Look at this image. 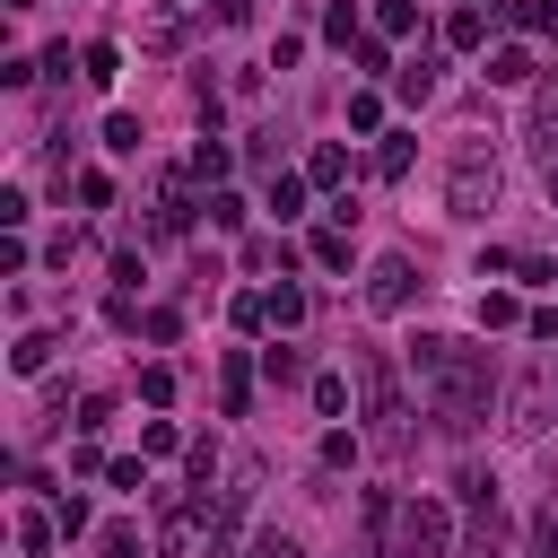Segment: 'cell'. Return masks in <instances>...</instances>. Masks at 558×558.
Masks as SVG:
<instances>
[{
  "instance_id": "cell-20",
  "label": "cell",
  "mask_w": 558,
  "mask_h": 558,
  "mask_svg": "<svg viewBox=\"0 0 558 558\" xmlns=\"http://www.w3.org/2000/svg\"><path fill=\"white\" fill-rule=\"evenodd\" d=\"M514 26L541 35V44H558V0H514Z\"/></svg>"
},
{
  "instance_id": "cell-49",
  "label": "cell",
  "mask_w": 558,
  "mask_h": 558,
  "mask_svg": "<svg viewBox=\"0 0 558 558\" xmlns=\"http://www.w3.org/2000/svg\"><path fill=\"white\" fill-rule=\"evenodd\" d=\"M541 183H549V209H558V157H549V166H541Z\"/></svg>"
},
{
  "instance_id": "cell-34",
  "label": "cell",
  "mask_w": 558,
  "mask_h": 558,
  "mask_svg": "<svg viewBox=\"0 0 558 558\" xmlns=\"http://www.w3.org/2000/svg\"><path fill=\"white\" fill-rule=\"evenodd\" d=\"M105 427H113V401L87 392V401H78V436H105Z\"/></svg>"
},
{
  "instance_id": "cell-18",
  "label": "cell",
  "mask_w": 558,
  "mask_h": 558,
  "mask_svg": "<svg viewBox=\"0 0 558 558\" xmlns=\"http://www.w3.org/2000/svg\"><path fill=\"white\" fill-rule=\"evenodd\" d=\"M270 218H305V174H270Z\"/></svg>"
},
{
  "instance_id": "cell-7",
  "label": "cell",
  "mask_w": 558,
  "mask_h": 558,
  "mask_svg": "<svg viewBox=\"0 0 558 558\" xmlns=\"http://www.w3.org/2000/svg\"><path fill=\"white\" fill-rule=\"evenodd\" d=\"M410 288H418V270H410L401 253H375V262H366V305H375V314H401Z\"/></svg>"
},
{
  "instance_id": "cell-42",
  "label": "cell",
  "mask_w": 558,
  "mask_h": 558,
  "mask_svg": "<svg viewBox=\"0 0 558 558\" xmlns=\"http://www.w3.org/2000/svg\"><path fill=\"white\" fill-rule=\"evenodd\" d=\"M140 279H148V270H140V253H113V296H131Z\"/></svg>"
},
{
  "instance_id": "cell-5",
  "label": "cell",
  "mask_w": 558,
  "mask_h": 558,
  "mask_svg": "<svg viewBox=\"0 0 558 558\" xmlns=\"http://www.w3.org/2000/svg\"><path fill=\"white\" fill-rule=\"evenodd\" d=\"M549 410H558V375H549V366L514 375V392H506V436H514V445H541V436H549Z\"/></svg>"
},
{
  "instance_id": "cell-44",
  "label": "cell",
  "mask_w": 558,
  "mask_h": 558,
  "mask_svg": "<svg viewBox=\"0 0 558 558\" xmlns=\"http://www.w3.org/2000/svg\"><path fill=\"white\" fill-rule=\"evenodd\" d=\"M140 401H174V366H148L140 375Z\"/></svg>"
},
{
  "instance_id": "cell-17",
  "label": "cell",
  "mask_w": 558,
  "mask_h": 558,
  "mask_svg": "<svg viewBox=\"0 0 558 558\" xmlns=\"http://www.w3.org/2000/svg\"><path fill=\"white\" fill-rule=\"evenodd\" d=\"M96 558H157V549L140 541V523H105L96 532Z\"/></svg>"
},
{
  "instance_id": "cell-39",
  "label": "cell",
  "mask_w": 558,
  "mask_h": 558,
  "mask_svg": "<svg viewBox=\"0 0 558 558\" xmlns=\"http://www.w3.org/2000/svg\"><path fill=\"white\" fill-rule=\"evenodd\" d=\"M480 323H488V331H506V323H523V305H514V296H480Z\"/></svg>"
},
{
  "instance_id": "cell-28",
  "label": "cell",
  "mask_w": 558,
  "mask_h": 558,
  "mask_svg": "<svg viewBox=\"0 0 558 558\" xmlns=\"http://www.w3.org/2000/svg\"><path fill=\"white\" fill-rule=\"evenodd\" d=\"M314 410L340 418V410H349V375H314Z\"/></svg>"
},
{
  "instance_id": "cell-35",
  "label": "cell",
  "mask_w": 558,
  "mask_h": 558,
  "mask_svg": "<svg viewBox=\"0 0 558 558\" xmlns=\"http://www.w3.org/2000/svg\"><path fill=\"white\" fill-rule=\"evenodd\" d=\"M183 462H192V480L209 488V471H218V436H192V445H183Z\"/></svg>"
},
{
  "instance_id": "cell-19",
  "label": "cell",
  "mask_w": 558,
  "mask_h": 558,
  "mask_svg": "<svg viewBox=\"0 0 558 558\" xmlns=\"http://www.w3.org/2000/svg\"><path fill=\"white\" fill-rule=\"evenodd\" d=\"M288 262H296L288 235H253V244H244V270H288Z\"/></svg>"
},
{
  "instance_id": "cell-25",
  "label": "cell",
  "mask_w": 558,
  "mask_h": 558,
  "mask_svg": "<svg viewBox=\"0 0 558 558\" xmlns=\"http://www.w3.org/2000/svg\"><path fill=\"white\" fill-rule=\"evenodd\" d=\"M323 35L349 52V44H357V9H349V0H331V9H323Z\"/></svg>"
},
{
  "instance_id": "cell-46",
  "label": "cell",
  "mask_w": 558,
  "mask_h": 558,
  "mask_svg": "<svg viewBox=\"0 0 558 558\" xmlns=\"http://www.w3.org/2000/svg\"><path fill=\"white\" fill-rule=\"evenodd\" d=\"M105 480H113V488H131V497H140V488H148V462H131V453H122V462H113V471H105Z\"/></svg>"
},
{
  "instance_id": "cell-2",
  "label": "cell",
  "mask_w": 558,
  "mask_h": 558,
  "mask_svg": "<svg viewBox=\"0 0 558 558\" xmlns=\"http://www.w3.org/2000/svg\"><path fill=\"white\" fill-rule=\"evenodd\" d=\"M349 366H357V392H366V445H375L384 462H401V453H410V401H401L392 357H384V349H349Z\"/></svg>"
},
{
  "instance_id": "cell-11",
  "label": "cell",
  "mask_w": 558,
  "mask_h": 558,
  "mask_svg": "<svg viewBox=\"0 0 558 558\" xmlns=\"http://www.w3.org/2000/svg\"><path fill=\"white\" fill-rule=\"evenodd\" d=\"M488 87H541V61H532L523 44H497V52H488Z\"/></svg>"
},
{
  "instance_id": "cell-50",
  "label": "cell",
  "mask_w": 558,
  "mask_h": 558,
  "mask_svg": "<svg viewBox=\"0 0 558 558\" xmlns=\"http://www.w3.org/2000/svg\"><path fill=\"white\" fill-rule=\"evenodd\" d=\"M9 9H26V0H9Z\"/></svg>"
},
{
  "instance_id": "cell-22",
  "label": "cell",
  "mask_w": 558,
  "mask_h": 558,
  "mask_svg": "<svg viewBox=\"0 0 558 558\" xmlns=\"http://www.w3.org/2000/svg\"><path fill=\"white\" fill-rule=\"evenodd\" d=\"M262 296H270V323H279V331H296V323H305V288H288V279H279V288H262Z\"/></svg>"
},
{
  "instance_id": "cell-23",
  "label": "cell",
  "mask_w": 558,
  "mask_h": 558,
  "mask_svg": "<svg viewBox=\"0 0 558 558\" xmlns=\"http://www.w3.org/2000/svg\"><path fill=\"white\" fill-rule=\"evenodd\" d=\"M52 541H61V523H52V514H17V549H26V558H44Z\"/></svg>"
},
{
  "instance_id": "cell-38",
  "label": "cell",
  "mask_w": 558,
  "mask_h": 558,
  "mask_svg": "<svg viewBox=\"0 0 558 558\" xmlns=\"http://www.w3.org/2000/svg\"><path fill=\"white\" fill-rule=\"evenodd\" d=\"M514 279H532V288H558V262H549V253H523V262H514Z\"/></svg>"
},
{
  "instance_id": "cell-21",
  "label": "cell",
  "mask_w": 558,
  "mask_h": 558,
  "mask_svg": "<svg viewBox=\"0 0 558 558\" xmlns=\"http://www.w3.org/2000/svg\"><path fill=\"white\" fill-rule=\"evenodd\" d=\"M113 70H122L113 44H87V52H78V78H87V87H113Z\"/></svg>"
},
{
  "instance_id": "cell-45",
  "label": "cell",
  "mask_w": 558,
  "mask_h": 558,
  "mask_svg": "<svg viewBox=\"0 0 558 558\" xmlns=\"http://www.w3.org/2000/svg\"><path fill=\"white\" fill-rule=\"evenodd\" d=\"M174 445H183V436H174L166 418H148V427H140V453H174Z\"/></svg>"
},
{
  "instance_id": "cell-41",
  "label": "cell",
  "mask_w": 558,
  "mask_h": 558,
  "mask_svg": "<svg viewBox=\"0 0 558 558\" xmlns=\"http://www.w3.org/2000/svg\"><path fill=\"white\" fill-rule=\"evenodd\" d=\"M375 122H384V105H375V96L357 87V96H349V131H375Z\"/></svg>"
},
{
  "instance_id": "cell-47",
  "label": "cell",
  "mask_w": 558,
  "mask_h": 558,
  "mask_svg": "<svg viewBox=\"0 0 558 558\" xmlns=\"http://www.w3.org/2000/svg\"><path fill=\"white\" fill-rule=\"evenodd\" d=\"M523 323H532V340H549V349H558V305H541V314H523Z\"/></svg>"
},
{
  "instance_id": "cell-51",
  "label": "cell",
  "mask_w": 558,
  "mask_h": 558,
  "mask_svg": "<svg viewBox=\"0 0 558 558\" xmlns=\"http://www.w3.org/2000/svg\"><path fill=\"white\" fill-rule=\"evenodd\" d=\"M488 9H497V0H488Z\"/></svg>"
},
{
  "instance_id": "cell-31",
  "label": "cell",
  "mask_w": 558,
  "mask_h": 558,
  "mask_svg": "<svg viewBox=\"0 0 558 558\" xmlns=\"http://www.w3.org/2000/svg\"><path fill=\"white\" fill-rule=\"evenodd\" d=\"M244 558H305V549H296V532H253Z\"/></svg>"
},
{
  "instance_id": "cell-40",
  "label": "cell",
  "mask_w": 558,
  "mask_h": 558,
  "mask_svg": "<svg viewBox=\"0 0 558 558\" xmlns=\"http://www.w3.org/2000/svg\"><path fill=\"white\" fill-rule=\"evenodd\" d=\"M52 523H61V541H78V532H87V497H61V506H52Z\"/></svg>"
},
{
  "instance_id": "cell-30",
  "label": "cell",
  "mask_w": 558,
  "mask_h": 558,
  "mask_svg": "<svg viewBox=\"0 0 558 558\" xmlns=\"http://www.w3.org/2000/svg\"><path fill=\"white\" fill-rule=\"evenodd\" d=\"M375 26H384V35H410V26H418V0H375Z\"/></svg>"
},
{
  "instance_id": "cell-15",
  "label": "cell",
  "mask_w": 558,
  "mask_h": 558,
  "mask_svg": "<svg viewBox=\"0 0 558 558\" xmlns=\"http://www.w3.org/2000/svg\"><path fill=\"white\" fill-rule=\"evenodd\" d=\"M410 157H418V140H410V131H384V148H375V174H384V183H401V174H410Z\"/></svg>"
},
{
  "instance_id": "cell-6",
  "label": "cell",
  "mask_w": 558,
  "mask_h": 558,
  "mask_svg": "<svg viewBox=\"0 0 558 558\" xmlns=\"http://www.w3.org/2000/svg\"><path fill=\"white\" fill-rule=\"evenodd\" d=\"M253 488H262V453H235V471H227V488H218V506H209V558H227V541H235Z\"/></svg>"
},
{
  "instance_id": "cell-29",
  "label": "cell",
  "mask_w": 558,
  "mask_h": 558,
  "mask_svg": "<svg viewBox=\"0 0 558 558\" xmlns=\"http://www.w3.org/2000/svg\"><path fill=\"white\" fill-rule=\"evenodd\" d=\"M357 462V436L349 427H323V471H349Z\"/></svg>"
},
{
  "instance_id": "cell-32",
  "label": "cell",
  "mask_w": 558,
  "mask_h": 558,
  "mask_svg": "<svg viewBox=\"0 0 558 558\" xmlns=\"http://www.w3.org/2000/svg\"><path fill=\"white\" fill-rule=\"evenodd\" d=\"M105 148L131 157V148H140V113H113V122H105Z\"/></svg>"
},
{
  "instance_id": "cell-9",
  "label": "cell",
  "mask_w": 558,
  "mask_h": 558,
  "mask_svg": "<svg viewBox=\"0 0 558 558\" xmlns=\"http://www.w3.org/2000/svg\"><path fill=\"white\" fill-rule=\"evenodd\" d=\"M523 140L541 148V166L558 157V70H541V87H532V113H523Z\"/></svg>"
},
{
  "instance_id": "cell-24",
  "label": "cell",
  "mask_w": 558,
  "mask_h": 558,
  "mask_svg": "<svg viewBox=\"0 0 558 558\" xmlns=\"http://www.w3.org/2000/svg\"><path fill=\"white\" fill-rule=\"evenodd\" d=\"M262 375H270V384H296V375H305V357H296L288 340H270V349H262Z\"/></svg>"
},
{
  "instance_id": "cell-27",
  "label": "cell",
  "mask_w": 558,
  "mask_h": 558,
  "mask_svg": "<svg viewBox=\"0 0 558 558\" xmlns=\"http://www.w3.org/2000/svg\"><path fill=\"white\" fill-rule=\"evenodd\" d=\"M314 262H323V270H349V227H323V235H314Z\"/></svg>"
},
{
  "instance_id": "cell-33",
  "label": "cell",
  "mask_w": 558,
  "mask_h": 558,
  "mask_svg": "<svg viewBox=\"0 0 558 558\" xmlns=\"http://www.w3.org/2000/svg\"><path fill=\"white\" fill-rule=\"evenodd\" d=\"M227 323H235V331H262V323H270V296H235Z\"/></svg>"
},
{
  "instance_id": "cell-48",
  "label": "cell",
  "mask_w": 558,
  "mask_h": 558,
  "mask_svg": "<svg viewBox=\"0 0 558 558\" xmlns=\"http://www.w3.org/2000/svg\"><path fill=\"white\" fill-rule=\"evenodd\" d=\"M218 26H253V0H218Z\"/></svg>"
},
{
  "instance_id": "cell-14",
  "label": "cell",
  "mask_w": 558,
  "mask_h": 558,
  "mask_svg": "<svg viewBox=\"0 0 558 558\" xmlns=\"http://www.w3.org/2000/svg\"><path fill=\"white\" fill-rule=\"evenodd\" d=\"M305 183H331V192H349V148H340V140H314V157H305Z\"/></svg>"
},
{
  "instance_id": "cell-10",
  "label": "cell",
  "mask_w": 558,
  "mask_h": 558,
  "mask_svg": "<svg viewBox=\"0 0 558 558\" xmlns=\"http://www.w3.org/2000/svg\"><path fill=\"white\" fill-rule=\"evenodd\" d=\"M253 375H262V357H244V349H227V357H218V410H227V418H244V410H253Z\"/></svg>"
},
{
  "instance_id": "cell-43",
  "label": "cell",
  "mask_w": 558,
  "mask_h": 558,
  "mask_svg": "<svg viewBox=\"0 0 558 558\" xmlns=\"http://www.w3.org/2000/svg\"><path fill=\"white\" fill-rule=\"evenodd\" d=\"M140 331H148V340H174V331H183V314H174V305H157V314H140Z\"/></svg>"
},
{
  "instance_id": "cell-8",
  "label": "cell",
  "mask_w": 558,
  "mask_h": 558,
  "mask_svg": "<svg viewBox=\"0 0 558 558\" xmlns=\"http://www.w3.org/2000/svg\"><path fill=\"white\" fill-rule=\"evenodd\" d=\"M192 209H201V201H192V183L166 166V174H157V218H148V235H192Z\"/></svg>"
},
{
  "instance_id": "cell-12",
  "label": "cell",
  "mask_w": 558,
  "mask_h": 558,
  "mask_svg": "<svg viewBox=\"0 0 558 558\" xmlns=\"http://www.w3.org/2000/svg\"><path fill=\"white\" fill-rule=\"evenodd\" d=\"M436 78H445V61H436V52H418V61H401V70H392V96H401V105H427V96H436Z\"/></svg>"
},
{
  "instance_id": "cell-13",
  "label": "cell",
  "mask_w": 558,
  "mask_h": 558,
  "mask_svg": "<svg viewBox=\"0 0 558 558\" xmlns=\"http://www.w3.org/2000/svg\"><path fill=\"white\" fill-rule=\"evenodd\" d=\"M488 17H497V9H480V0H462V9L445 17V44H453V52H480V44H488Z\"/></svg>"
},
{
  "instance_id": "cell-3",
  "label": "cell",
  "mask_w": 558,
  "mask_h": 558,
  "mask_svg": "<svg viewBox=\"0 0 558 558\" xmlns=\"http://www.w3.org/2000/svg\"><path fill=\"white\" fill-rule=\"evenodd\" d=\"M497 192H506L497 157H488L480 140H462V148H453V166H445V218H488V209H497Z\"/></svg>"
},
{
  "instance_id": "cell-36",
  "label": "cell",
  "mask_w": 558,
  "mask_h": 558,
  "mask_svg": "<svg viewBox=\"0 0 558 558\" xmlns=\"http://www.w3.org/2000/svg\"><path fill=\"white\" fill-rule=\"evenodd\" d=\"M532 558H558V506L532 514Z\"/></svg>"
},
{
  "instance_id": "cell-16",
  "label": "cell",
  "mask_w": 558,
  "mask_h": 558,
  "mask_svg": "<svg viewBox=\"0 0 558 558\" xmlns=\"http://www.w3.org/2000/svg\"><path fill=\"white\" fill-rule=\"evenodd\" d=\"M52 349H61L52 331H17V349H9V366H17V375H44V366H52Z\"/></svg>"
},
{
  "instance_id": "cell-1",
  "label": "cell",
  "mask_w": 558,
  "mask_h": 558,
  "mask_svg": "<svg viewBox=\"0 0 558 558\" xmlns=\"http://www.w3.org/2000/svg\"><path fill=\"white\" fill-rule=\"evenodd\" d=\"M410 375H418V392H427V418H436L453 445L488 427V401H497L488 349H471V340H453V331H418V340H410Z\"/></svg>"
},
{
  "instance_id": "cell-4",
  "label": "cell",
  "mask_w": 558,
  "mask_h": 558,
  "mask_svg": "<svg viewBox=\"0 0 558 558\" xmlns=\"http://www.w3.org/2000/svg\"><path fill=\"white\" fill-rule=\"evenodd\" d=\"M453 549V514L436 506V497H410L401 514H392V549L384 558H445Z\"/></svg>"
},
{
  "instance_id": "cell-26",
  "label": "cell",
  "mask_w": 558,
  "mask_h": 558,
  "mask_svg": "<svg viewBox=\"0 0 558 558\" xmlns=\"http://www.w3.org/2000/svg\"><path fill=\"white\" fill-rule=\"evenodd\" d=\"M227 166H235V157H227V140H201V148H192V174H201V183H218Z\"/></svg>"
},
{
  "instance_id": "cell-37",
  "label": "cell",
  "mask_w": 558,
  "mask_h": 558,
  "mask_svg": "<svg viewBox=\"0 0 558 558\" xmlns=\"http://www.w3.org/2000/svg\"><path fill=\"white\" fill-rule=\"evenodd\" d=\"M201 209H209V227H244V201H235V192H209Z\"/></svg>"
}]
</instances>
